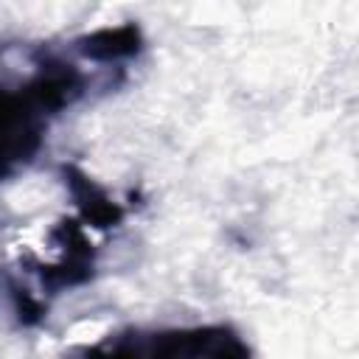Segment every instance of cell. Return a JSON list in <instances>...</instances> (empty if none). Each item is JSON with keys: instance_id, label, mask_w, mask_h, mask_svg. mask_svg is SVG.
<instances>
[{"instance_id": "1", "label": "cell", "mask_w": 359, "mask_h": 359, "mask_svg": "<svg viewBox=\"0 0 359 359\" xmlns=\"http://www.w3.org/2000/svg\"><path fill=\"white\" fill-rule=\"evenodd\" d=\"M93 353L121 356H165V359H241L250 356V345L230 325H194L163 331H121L101 345L87 348Z\"/></svg>"}, {"instance_id": "2", "label": "cell", "mask_w": 359, "mask_h": 359, "mask_svg": "<svg viewBox=\"0 0 359 359\" xmlns=\"http://www.w3.org/2000/svg\"><path fill=\"white\" fill-rule=\"evenodd\" d=\"M50 241L62 250V258L56 264H39L36 258L22 261L25 266H31L28 272H34L39 278L42 289L62 292V289L87 283L95 269V250H93L90 238L84 236L81 219H73V216L59 219L50 230Z\"/></svg>"}, {"instance_id": "3", "label": "cell", "mask_w": 359, "mask_h": 359, "mask_svg": "<svg viewBox=\"0 0 359 359\" xmlns=\"http://www.w3.org/2000/svg\"><path fill=\"white\" fill-rule=\"evenodd\" d=\"M59 171H62L67 194L73 196V202L79 208L81 222H87L90 227H98V230H109L123 222V208L118 202H112V196L87 171H81L76 163H65Z\"/></svg>"}, {"instance_id": "4", "label": "cell", "mask_w": 359, "mask_h": 359, "mask_svg": "<svg viewBox=\"0 0 359 359\" xmlns=\"http://www.w3.org/2000/svg\"><path fill=\"white\" fill-rule=\"evenodd\" d=\"M143 48V34L135 22H123L115 28H98L76 39V50L93 62H118L137 56Z\"/></svg>"}, {"instance_id": "5", "label": "cell", "mask_w": 359, "mask_h": 359, "mask_svg": "<svg viewBox=\"0 0 359 359\" xmlns=\"http://www.w3.org/2000/svg\"><path fill=\"white\" fill-rule=\"evenodd\" d=\"M8 289H11V300H14V314L22 325H36L45 320V306L28 289H20L17 283H11Z\"/></svg>"}]
</instances>
